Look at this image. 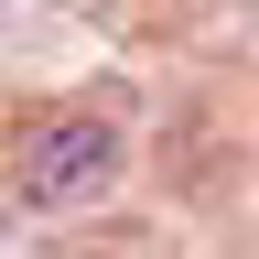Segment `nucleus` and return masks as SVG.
<instances>
[{"instance_id": "nucleus-1", "label": "nucleus", "mask_w": 259, "mask_h": 259, "mask_svg": "<svg viewBox=\"0 0 259 259\" xmlns=\"http://www.w3.org/2000/svg\"><path fill=\"white\" fill-rule=\"evenodd\" d=\"M119 184V130L108 119H44L22 141V162H11V194L32 216H54V205H87V194H108Z\"/></svg>"}]
</instances>
